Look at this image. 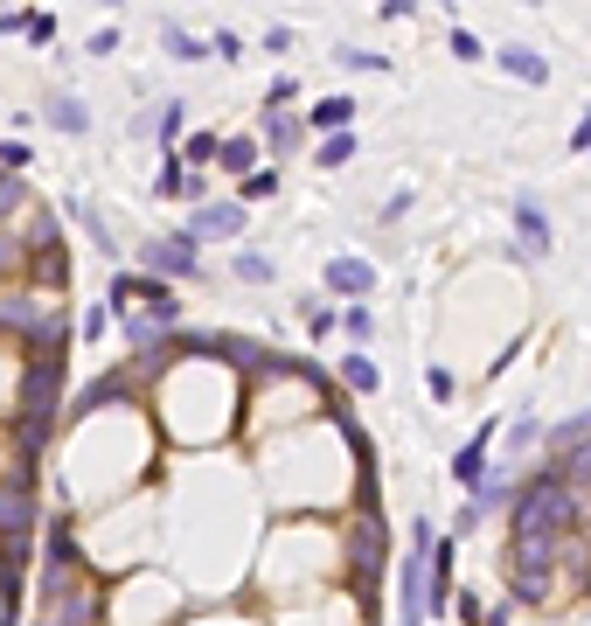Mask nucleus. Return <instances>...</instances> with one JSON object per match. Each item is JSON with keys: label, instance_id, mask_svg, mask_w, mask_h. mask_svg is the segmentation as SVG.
<instances>
[{"label": "nucleus", "instance_id": "1a4fd4ad", "mask_svg": "<svg viewBox=\"0 0 591 626\" xmlns=\"http://www.w3.org/2000/svg\"><path fill=\"white\" fill-rule=\"evenodd\" d=\"M515 237H522V258H550V244H557V237H550V216H543L529 195L515 202Z\"/></svg>", "mask_w": 591, "mask_h": 626}, {"label": "nucleus", "instance_id": "c85d7f7f", "mask_svg": "<svg viewBox=\"0 0 591 626\" xmlns=\"http://www.w3.org/2000/svg\"><path fill=\"white\" fill-rule=\"evenodd\" d=\"M452 56H466V63H480V35H466V28H452Z\"/></svg>", "mask_w": 591, "mask_h": 626}, {"label": "nucleus", "instance_id": "4be33fe9", "mask_svg": "<svg viewBox=\"0 0 591 626\" xmlns=\"http://www.w3.org/2000/svg\"><path fill=\"white\" fill-rule=\"evenodd\" d=\"M272 195H279V174H272V167H258V174L244 181V202H272Z\"/></svg>", "mask_w": 591, "mask_h": 626}, {"label": "nucleus", "instance_id": "72a5a7b5", "mask_svg": "<svg viewBox=\"0 0 591 626\" xmlns=\"http://www.w3.org/2000/svg\"><path fill=\"white\" fill-rule=\"evenodd\" d=\"M425 390H432V397L445 404V397H452V369H432V376H425Z\"/></svg>", "mask_w": 591, "mask_h": 626}, {"label": "nucleus", "instance_id": "2f4dec72", "mask_svg": "<svg viewBox=\"0 0 591 626\" xmlns=\"http://www.w3.org/2000/svg\"><path fill=\"white\" fill-rule=\"evenodd\" d=\"M480 522H487V508H480V501H466V508H459V522H452V529H459V536H466V529H480Z\"/></svg>", "mask_w": 591, "mask_h": 626}, {"label": "nucleus", "instance_id": "c756f323", "mask_svg": "<svg viewBox=\"0 0 591 626\" xmlns=\"http://www.w3.org/2000/svg\"><path fill=\"white\" fill-rule=\"evenodd\" d=\"M299 313H306V327H313V334H327V327H334V313L320 307V300H306V307H299Z\"/></svg>", "mask_w": 591, "mask_h": 626}, {"label": "nucleus", "instance_id": "aec40b11", "mask_svg": "<svg viewBox=\"0 0 591 626\" xmlns=\"http://www.w3.org/2000/svg\"><path fill=\"white\" fill-rule=\"evenodd\" d=\"M355 160V133H334V140H320V167H348Z\"/></svg>", "mask_w": 591, "mask_h": 626}, {"label": "nucleus", "instance_id": "f8f14e48", "mask_svg": "<svg viewBox=\"0 0 591 626\" xmlns=\"http://www.w3.org/2000/svg\"><path fill=\"white\" fill-rule=\"evenodd\" d=\"M49 126H56V133H84V126H91L84 98H77V91H49Z\"/></svg>", "mask_w": 591, "mask_h": 626}, {"label": "nucleus", "instance_id": "a878e982", "mask_svg": "<svg viewBox=\"0 0 591 626\" xmlns=\"http://www.w3.org/2000/svg\"><path fill=\"white\" fill-rule=\"evenodd\" d=\"M28 202V188H21V174H0V216H14Z\"/></svg>", "mask_w": 591, "mask_h": 626}, {"label": "nucleus", "instance_id": "c9c22d12", "mask_svg": "<svg viewBox=\"0 0 591 626\" xmlns=\"http://www.w3.org/2000/svg\"><path fill=\"white\" fill-rule=\"evenodd\" d=\"M397 626H425V620H397Z\"/></svg>", "mask_w": 591, "mask_h": 626}, {"label": "nucleus", "instance_id": "423d86ee", "mask_svg": "<svg viewBox=\"0 0 591 626\" xmlns=\"http://www.w3.org/2000/svg\"><path fill=\"white\" fill-rule=\"evenodd\" d=\"M237 230H244V202H202L181 237L188 244H209V237H237Z\"/></svg>", "mask_w": 591, "mask_h": 626}, {"label": "nucleus", "instance_id": "bb28decb", "mask_svg": "<svg viewBox=\"0 0 591 626\" xmlns=\"http://www.w3.org/2000/svg\"><path fill=\"white\" fill-rule=\"evenodd\" d=\"M216 154H223V140H216V133H195L188 154H181V167H188V160H216Z\"/></svg>", "mask_w": 591, "mask_h": 626}, {"label": "nucleus", "instance_id": "393cba45", "mask_svg": "<svg viewBox=\"0 0 591 626\" xmlns=\"http://www.w3.org/2000/svg\"><path fill=\"white\" fill-rule=\"evenodd\" d=\"M181 119H188V112H181V105H160V119H153V133H160V140H167V147H174V140H181Z\"/></svg>", "mask_w": 591, "mask_h": 626}, {"label": "nucleus", "instance_id": "0eeeda50", "mask_svg": "<svg viewBox=\"0 0 591 626\" xmlns=\"http://www.w3.org/2000/svg\"><path fill=\"white\" fill-rule=\"evenodd\" d=\"M487 439H494V432L480 425V432H473V439L452 453V480H459L466 494H480V487H487V473H494V467H487Z\"/></svg>", "mask_w": 591, "mask_h": 626}, {"label": "nucleus", "instance_id": "412c9836", "mask_svg": "<svg viewBox=\"0 0 591 626\" xmlns=\"http://www.w3.org/2000/svg\"><path fill=\"white\" fill-rule=\"evenodd\" d=\"M237 279H251V286H272V258H258V251H237Z\"/></svg>", "mask_w": 591, "mask_h": 626}, {"label": "nucleus", "instance_id": "ddd939ff", "mask_svg": "<svg viewBox=\"0 0 591 626\" xmlns=\"http://www.w3.org/2000/svg\"><path fill=\"white\" fill-rule=\"evenodd\" d=\"M0 327H14V334H28V341H35V334H42V313H35V300H28V293H7V300H0Z\"/></svg>", "mask_w": 591, "mask_h": 626}, {"label": "nucleus", "instance_id": "2eb2a0df", "mask_svg": "<svg viewBox=\"0 0 591 626\" xmlns=\"http://www.w3.org/2000/svg\"><path fill=\"white\" fill-rule=\"evenodd\" d=\"M299 140H306V126H299V119H286V112H265V147H272V154H293Z\"/></svg>", "mask_w": 591, "mask_h": 626}, {"label": "nucleus", "instance_id": "dca6fc26", "mask_svg": "<svg viewBox=\"0 0 591 626\" xmlns=\"http://www.w3.org/2000/svg\"><path fill=\"white\" fill-rule=\"evenodd\" d=\"M223 167H230V174H244V181H251V174H258V140H244V133H237V140H223Z\"/></svg>", "mask_w": 591, "mask_h": 626}, {"label": "nucleus", "instance_id": "5701e85b", "mask_svg": "<svg viewBox=\"0 0 591 626\" xmlns=\"http://www.w3.org/2000/svg\"><path fill=\"white\" fill-rule=\"evenodd\" d=\"M35 272H42L49 286H63V279H70V265H63V244H56V251H35Z\"/></svg>", "mask_w": 591, "mask_h": 626}, {"label": "nucleus", "instance_id": "b1692460", "mask_svg": "<svg viewBox=\"0 0 591 626\" xmlns=\"http://www.w3.org/2000/svg\"><path fill=\"white\" fill-rule=\"evenodd\" d=\"M536 439H543V425H536V418H515V432H508V460H515V453H529Z\"/></svg>", "mask_w": 591, "mask_h": 626}, {"label": "nucleus", "instance_id": "4468645a", "mask_svg": "<svg viewBox=\"0 0 591 626\" xmlns=\"http://www.w3.org/2000/svg\"><path fill=\"white\" fill-rule=\"evenodd\" d=\"M348 119H355V98H320V105H313V119H306V126H313V133H327V140H334V133H348Z\"/></svg>", "mask_w": 591, "mask_h": 626}, {"label": "nucleus", "instance_id": "e433bc0d", "mask_svg": "<svg viewBox=\"0 0 591 626\" xmlns=\"http://www.w3.org/2000/svg\"><path fill=\"white\" fill-rule=\"evenodd\" d=\"M585 599H591V571H585Z\"/></svg>", "mask_w": 591, "mask_h": 626}, {"label": "nucleus", "instance_id": "20e7f679", "mask_svg": "<svg viewBox=\"0 0 591 626\" xmlns=\"http://www.w3.org/2000/svg\"><path fill=\"white\" fill-rule=\"evenodd\" d=\"M550 564H557V543H508V592L522 606H543L557 585H550Z\"/></svg>", "mask_w": 591, "mask_h": 626}, {"label": "nucleus", "instance_id": "f3484780", "mask_svg": "<svg viewBox=\"0 0 591 626\" xmlns=\"http://www.w3.org/2000/svg\"><path fill=\"white\" fill-rule=\"evenodd\" d=\"M160 42H167L174 56H188V63H202V56H209V42H195V35H188L181 21H160Z\"/></svg>", "mask_w": 591, "mask_h": 626}, {"label": "nucleus", "instance_id": "f03ea898", "mask_svg": "<svg viewBox=\"0 0 591 626\" xmlns=\"http://www.w3.org/2000/svg\"><path fill=\"white\" fill-rule=\"evenodd\" d=\"M578 515H585V501H578L550 467H536L529 480H522L515 508H508V536H515V543H564V536L578 529Z\"/></svg>", "mask_w": 591, "mask_h": 626}, {"label": "nucleus", "instance_id": "6e6552de", "mask_svg": "<svg viewBox=\"0 0 591 626\" xmlns=\"http://www.w3.org/2000/svg\"><path fill=\"white\" fill-rule=\"evenodd\" d=\"M133 383H140V369H105V376H91V383H84V397H77L70 411L84 418V411H98V404H126V390H133Z\"/></svg>", "mask_w": 591, "mask_h": 626}, {"label": "nucleus", "instance_id": "cd10ccee", "mask_svg": "<svg viewBox=\"0 0 591 626\" xmlns=\"http://www.w3.org/2000/svg\"><path fill=\"white\" fill-rule=\"evenodd\" d=\"M28 42L49 49V42H56V14H28Z\"/></svg>", "mask_w": 591, "mask_h": 626}, {"label": "nucleus", "instance_id": "473e14b6", "mask_svg": "<svg viewBox=\"0 0 591 626\" xmlns=\"http://www.w3.org/2000/svg\"><path fill=\"white\" fill-rule=\"evenodd\" d=\"M0 167H28V147L21 140H0Z\"/></svg>", "mask_w": 591, "mask_h": 626}, {"label": "nucleus", "instance_id": "9d476101", "mask_svg": "<svg viewBox=\"0 0 591 626\" xmlns=\"http://www.w3.org/2000/svg\"><path fill=\"white\" fill-rule=\"evenodd\" d=\"M327 286L348 293V300H362V293H376V265H369V258H334V265H327Z\"/></svg>", "mask_w": 591, "mask_h": 626}, {"label": "nucleus", "instance_id": "f257e3e1", "mask_svg": "<svg viewBox=\"0 0 591 626\" xmlns=\"http://www.w3.org/2000/svg\"><path fill=\"white\" fill-rule=\"evenodd\" d=\"M63 355H70V327H42L28 348V383H21V418H14V446L21 460H35V446L56 425V397H63Z\"/></svg>", "mask_w": 591, "mask_h": 626}, {"label": "nucleus", "instance_id": "6ab92c4d", "mask_svg": "<svg viewBox=\"0 0 591 626\" xmlns=\"http://www.w3.org/2000/svg\"><path fill=\"white\" fill-rule=\"evenodd\" d=\"M334 56H341V70H355V77H369V70H390V63H383L376 49H355V42H341Z\"/></svg>", "mask_w": 591, "mask_h": 626}, {"label": "nucleus", "instance_id": "7c9ffc66", "mask_svg": "<svg viewBox=\"0 0 591 626\" xmlns=\"http://www.w3.org/2000/svg\"><path fill=\"white\" fill-rule=\"evenodd\" d=\"M216 56H223V63H237V56H244V35H230V28H223V35H216Z\"/></svg>", "mask_w": 591, "mask_h": 626}, {"label": "nucleus", "instance_id": "f704fd0d", "mask_svg": "<svg viewBox=\"0 0 591 626\" xmlns=\"http://www.w3.org/2000/svg\"><path fill=\"white\" fill-rule=\"evenodd\" d=\"M571 147H578V154H585V147H591V112H585V119H578V133H571Z\"/></svg>", "mask_w": 591, "mask_h": 626}, {"label": "nucleus", "instance_id": "39448f33", "mask_svg": "<svg viewBox=\"0 0 591 626\" xmlns=\"http://www.w3.org/2000/svg\"><path fill=\"white\" fill-rule=\"evenodd\" d=\"M140 265H147V279H188L195 272V244L188 237H153L140 251Z\"/></svg>", "mask_w": 591, "mask_h": 626}, {"label": "nucleus", "instance_id": "9b49d317", "mask_svg": "<svg viewBox=\"0 0 591 626\" xmlns=\"http://www.w3.org/2000/svg\"><path fill=\"white\" fill-rule=\"evenodd\" d=\"M501 70H508L515 84H550V63H543L529 42H508V49H501Z\"/></svg>", "mask_w": 591, "mask_h": 626}, {"label": "nucleus", "instance_id": "a211bd4d", "mask_svg": "<svg viewBox=\"0 0 591 626\" xmlns=\"http://www.w3.org/2000/svg\"><path fill=\"white\" fill-rule=\"evenodd\" d=\"M341 383H348V390H362V397H369V390H376V383H383V369H376V362H369V355H348V362H341Z\"/></svg>", "mask_w": 591, "mask_h": 626}, {"label": "nucleus", "instance_id": "7ed1b4c3", "mask_svg": "<svg viewBox=\"0 0 591 626\" xmlns=\"http://www.w3.org/2000/svg\"><path fill=\"white\" fill-rule=\"evenodd\" d=\"M42 529V508H35V460H21V467L0 480V543H28Z\"/></svg>", "mask_w": 591, "mask_h": 626}]
</instances>
